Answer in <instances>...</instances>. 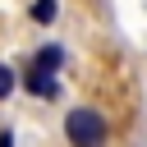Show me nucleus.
Listing matches in <instances>:
<instances>
[{
  "label": "nucleus",
  "mask_w": 147,
  "mask_h": 147,
  "mask_svg": "<svg viewBox=\"0 0 147 147\" xmlns=\"http://www.w3.org/2000/svg\"><path fill=\"white\" fill-rule=\"evenodd\" d=\"M110 124L96 106H69L64 110V142L69 147H106Z\"/></svg>",
  "instance_id": "1"
},
{
  "label": "nucleus",
  "mask_w": 147,
  "mask_h": 147,
  "mask_svg": "<svg viewBox=\"0 0 147 147\" xmlns=\"http://www.w3.org/2000/svg\"><path fill=\"white\" fill-rule=\"evenodd\" d=\"M18 83H23L32 96H41V101H55V96H60V78H55V74H46V69H37V64H23Z\"/></svg>",
  "instance_id": "2"
},
{
  "label": "nucleus",
  "mask_w": 147,
  "mask_h": 147,
  "mask_svg": "<svg viewBox=\"0 0 147 147\" xmlns=\"http://www.w3.org/2000/svg\"><path fill=\"white\" fill-rule=\"evenodd\" d=\"M28 64H37V69H46V74H60V69H64V51H60L55 41H46V46H37V51H32V60H28Z\"/></svg>",
  "instance_id": "3"
},
{
  "label": "nucleus",
  "mask_w": 147,
  "mask_h": 147,
  "mask_svg": "<svg viewBox=\"0 0 147 147\" xmlns=\"http://www.w3.org/2000/svg\"><path fill=\"white\" fill-rule=\"evenodd\" d=\"M28 18H32L37 28H51V23L60 18V0H32V9H28Z\"/></svg>",
  "instance_id": "4"
},
{
  "label": "nucleus",
  "mask_w": 147,
  "mask_h": 147,
  "mask_svg": "<svg viewBox=\"0 0 147 147\" xmlns=\"http://www.w3.org/2000/svg\"><path fill=\"white\" fill-rule=\"evenodd\" d=\"M14 83H18V74H14L9 64H0V101H5L9 92H14Z\"/></svg>",
  "instance_id": "5"
},
{
  "label": "nucleus",
  "mask_w": 147,
  "mask_h": 147,
  "mask_svg": "<svg viewBox=\"0 0 147 147\" xmlns=\"http://www.w3.org/2000/svg\"><path fill=\"white\" fill-rule=\"evenodd\" d=\"M0 147H14V133L9 129H0Z\"/></svg>",
  "instance_id": "6"
}]
</instances>
